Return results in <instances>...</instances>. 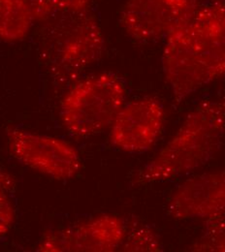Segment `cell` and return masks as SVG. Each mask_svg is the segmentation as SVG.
<instances>
[{
  "label": "cell",
  "mask_w": 225,
  "mask_h": 252,
  "mask_svg": "<svg viewBox=\"0 0 225 252\" xmlns=\"http://www.w3.org/2000/svg\"><path fill=\"white\" fill-rule=\"evenodd\" d=\"M164 124L161 102L146 97L125 104L111 126L112 144L128 153L146 152L158 141Z\"/></svg>",
  "instance_id": "7"
},
{
  "label": "cell",
  "mask_w": 225,
  "mask_h": 252,
  "mask_svg": "<svg viewBox=\"0 0 225 252\" xmlns=\"http://www.w3.org/2000/svg\"><path fill=\"white\" fill-rule=\"evenodd\" d=\"M168 215L178 220L225 216V169L196 176L172 193Z\"/></svg>",
  "instance_id": "9"
},
{
  "label": "cell",
  "mask_w": 225,
  "mask_h": 252,
  "mask_svg": "<svg viewBox=\"0 0 225 252\" xmlns=\"http://www.w3.org/2000/svg\"><path fill=\"white\" fill-rule=\"evenodd\" d=\"M91 0H32L36 20L53 11L86 9Z\"/></svg>",
  "instance_id": "13"
},
{
  "label": "cell",
  "mask_w": 225,
  "mask_h": 252,
  "mask_svg": "<svg viewBox=\"0 0 225 252\" xmlns=\"http://www.w3.org/2000/svg\"><path fill=\"white\" fill-rule=\"evenodd\" d=\"M123 252H160L163 251L158 234L149 226L134 222L127 226L126 238L121 246Z\"/></svg>",
  "instance_id": "11"
},
{
  "label": "cell",
  "mask_w": 225,
  "mask_h": 252,
  "mask_svg": "<svg viewBox=\"0 0 225 252\" xmlns=\"http://www.w3.org/2000/svg\"><path fill=\"white\" fill-rule=\"evenodd\" d=\"M163 72L177 104L225 76V2L193 11L165 37Z\"/></svg>",
  "instance_id": "1"
},
{
  "label": "cell",
  "mask_w": 225,
  "mask_h": 252,
  "mask_svg": "<svg viewBox=\"0 0 225 252\" xmlns=\"http://www.w3.org/2000/svg\"><path fill=\"white\" fill-rule=\"evenodd\" d=\"M127 234L125 221L116 216H100L62 230L47 233L38 252H111L121 248Z\"/></svg>",
  "instance_id": "6"
},
{
  "label": "cell",
  "mask_w": 225,
  "mask_h": 252,
  "mask_svg": "<svg viewBox=\"0 0 225 252\" xmlns=\"http://www.w3.org/2000/svg\"><path fill=\"white\" fill-rule=\"evenodd\" d=\"M225 135V96L202 101L133 183L167 182L200 168L218 153Z\"/></svg>",
  "instance_id": "2"
},
{
  "label": "cell",
  "mask_w": 225,
  "mask_h": 252,
  "mask_svg": "<svg viewBox=\"0 0 225 252\" xmlns=\"http://www.w3.org/2000/svg\"><path fill=\"white\" fill-rule=\"evenodd\" d=\"M189 252H225V216L205 220L203 234L189 247Z\"/></svg>",
  "instance_id": "12"
},
{
  "label": "cell",
  "mask_w": 225,
  "mask_h": 252,
  "mask_svg": "<svg viewBox=\"0 0 225 252\" xmlns=\"http://www.w3.org/2000/svg\"><path fill=\"white\" fill-rule=\"evenodd\" d=\"M40 21L45 22L41 38L43 56L61 79H74L102 57V31L87 8L53 11Z\"/></svg>",
  "instance_id": "3"
},
{
  "label": "cell",
  "mask_w": 225,
  "mask_h": 252,
  "mask_svg": "<svg viewBox=\"0 0 225 252\" xmlns=\"http://www.w3.org/2000/svg\"><path fill=\"white\" fill-rule=\"evenodd\" d=\"M122 80L110 73L88 78L74 86L62 104V120L78 137L94 136L112 126L126 104Z\"/></svg>",
  "instance_id": "4"
},
{
  "label": "cell",
  "mask_w": 225,
  "mask_h": 252,
  "mask_svg": "<svg viewBox=\"0 0 225 252\" xmlns=\"http://www.w3.org/2000/svg\"><path fill=\"white\" fill-rule=\"evenodd\" d=\"M36 21L32 0H0V39L23 40Z\"/></svg>",
  "instance_id": "10"
},
{
  "label": "cell",
  "mask_w": 225,
  "mask_h": 252,
  "mask_svg": "<svg viewBox=\"0 0 225 252\" xmlns=\"http://www.w3.org/2000/svg\"><path fill=\"white\" fill-rule=\"evenodd\" d=\"M7 192L0 186V239L10 231L15 220V210Z\"/></svg>",
  "instance_id": "14"
},
{
  "label": "cell",
  "mask_w": 225,
  "mask_h": 252,
  "mask_svg": "<svg viewBox=\"0 0 225 252\" xmlns=\"http://www.w3.org/2000/svg\"><path fill=\"white\" fill-rule=\"evenodd\" d=\"M0 186L8 191L12 190L15 187V182L13 180V177H11L8 173L2 171L0 169Z\"/></svg>",
  "instance_id": "15"
},
{
  "label": "cell",
  "mask_w": 225,
  "mask_h": 252,
  "mask_svg": "<svg viewBox=\"0 0 225 252\" xmlns=\"http://www.w3.org/2000/svg\"><path fill=\"white\" fill-rule=\"evenodd\" d=\"M13 156L33 170L57 180H69L81 170L78 151L63 139L22 129L7 130Z\"/></svg>",
  "instance_id": "5"
},
{
  "label": "cell",
  "mask_w": 225,
  "mask_h": 252,
  "mask_svg": "<svg viewBox=\"0 0 225 252\" xmlns=\"http://www.w3.org/2000/svg\"><path fill=\"white\" fill-rule=\"evenodd\" d=\"M194 0H128L121 25L137 41L166 37L196 7Z\"/></svg>",
  "instance_id": "8"
}]
</instances>
